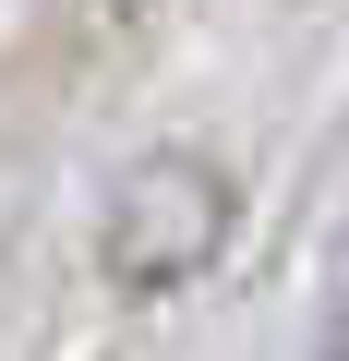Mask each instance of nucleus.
Instances as JSON below:
<instances>
[{"instance_id":"1","label":"nucleus","mask_w":349,"mask_h":361,"mask_svg":"<svg viewBox=\"0 0 349 361\" xmlns=\"http://www.w3.org/2000/svg\"><path fill=\"white\" fill-rule=\"evenodd\" d=\"M217 169H193V157H169V169H145L133 193H121V241H109V265H121V289H157V277H181V265H205V241H217Z\"/></svg>"}]
</instances>
